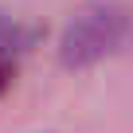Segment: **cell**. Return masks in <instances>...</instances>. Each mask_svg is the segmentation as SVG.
<instances>
[{
  "label": "cell",
  "mask_w": 133,
  "mask_h": 133,
  "mask_svg": "<svg viewBox=\"0 0 133 133\" xmlns=\"http://www.w3.org/2000/svg\"><path fill=\"white\" fill-rule=\"evenodd\" d=\"M35 43V31L24 28L16 16L0 12V90H8L12 78H16V66H20V55Z\"/></svg>",
  "instance_id": "obj_2"
},
{
  "label": "cell",
  "mask_w": 133,
  "mask_h": 133,
  "mask_svg": "<svg viewBox=\"0 0 133 133\" xmlns=\"http://www.w3.org/2000/svg\"><path fill=\"white\" fill-rule=\"evenodd\" d=\"M129 31H133V12L125 4H117V0L86 4L66 24V31L59 39V59L66 66H94V63L110 59L114 51H121Z\"/></svg>",
  "instance_id": "obj_1"
}]
</instances>
